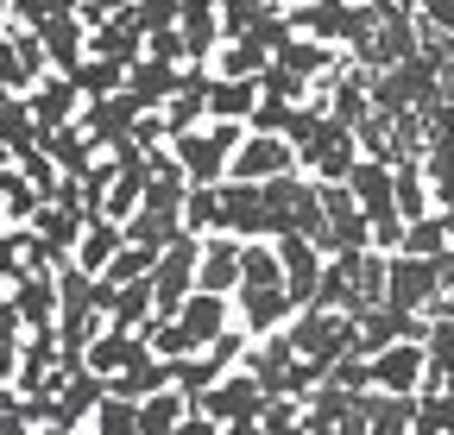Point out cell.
<instances>
[{
	"label": "cell",
	"mask_w": 454,
	"mask_h": 435,
	"mask_svg": "<svg viewBox=\"0 0 454 435\" xmlns=\"http://www.w3.org/2000/svg\"><path fill=\"white\" fill-rule=\"evenodd\" d=\"M366 366H372V392H423L429 347L423 341H397V347H379Z\"/></svg>",
	"instance_id": "9c48e42d"
},
{
	"label": "cell",
	"mask_w": 454,
	"mask_h": 435,
	"mask_svg": "<svg viewBox=\"0 0 454 435\" xmlns=\"http://www.w3.org/2000/svg\"><path fill=\"white\" fill-rule=\"evenodd\" d=\"M265 64H271V58H265L253 38H221V44H215V58H208L215 76H259Z\"/></svg>",
	"instance_id": "836d02e7"
},
{
	"label": "cell",
	"mask_w": 454,
	"mask_h": 435,
	"mask_svg": "<svg viewBox=\"0 0 454 435\" xmlns=\"http://www.w3.org/2000/svg\"><path fill=\"white\" fill-rule=\"evenodd\" d=\"M26 107H32V120H38V133H57V127H70L76 114H82V89L70 82V76H38L32 89H26Z\"/></svg>",
	"instance_id": "30bf717a"
},
{
	"label": "cell",
	"mask_w": 454,
	"mask_h": 435,
	"mask_svg": "<svg viewBox=\"0 0 454 435\" xmlns=\"http://www.w3.org/2000/svg\"><path fill=\"white\" fill-rule=\"evenodd\" d=\"M284 171H297V151H291V139H271V133H247L234 165H227V177H240V183H271Z\"/></svg>",
	"instance_id": "ba28073f"
},
{
	"label": "cell",
	"mask_w": 454,
	"mask_h": 435,
	"mask_svg": "<svg viewBox=\"0 0 454 435\" xmlns=\"http://www.w3.org/2000/svg\"><path fill=\"white\" fill-rule=\"evenodd\" d=\"M196 259H202V234H190V228L152 259V303H158V315H177V303L196 291Z\"/></svg>",
	"instance_id": "3957f363"
},
{
	"label": "cell",
	"mask_w": 454,
	"mask_h": 435,
	"mask_svg": "<svg viewBox=\"0 0 454 435\" xmlns=\"http://www.w3.org/2000/svg\"><path fill=\"white\" fill-rule=\"evenodd\" d=\"M291 114H297V101H284V95H265V89H259L253 114H247V133H271V139H284V127H291Z\"/></svg>",
	"instance_id": "74e56055"
},
{
	"label": "cell",
	"mask_w": 454,
	"mask_h": 435,
	"mask_svg": "<svg viewBox=\"0 0 454 435\" xmlns=\"http://www.w3.org/2000/svg\"><path fill=\"white\" fill-rule=\"evenodd\" d=\"M70 82L82 89V101H101V95H121L127 89V64H114V58H95V50H89V58L70 70Z\"/></svg>",
	"instance_id": "1f68e13d"
},
{
	"label": "cell",
	"mask_w": 454,
	"mask_h": 435,
	"mask_svg": "<svg viewBox=\"0 0 454 435\" xmlns=\"http://www.w3.org/2000/svg\"><path fill=\"white\" fill-rule=\"evenodd\" d=\"M145 353H152V341H145L139 329H107V322H101V335L89 341V353H82V360H89V366H95L101 378H114V372L139 366Z\"/></svg>",
	"instance_id": "9a60e30c"
},
{
	"label": "cell",
	"mask_w": 454,
	"mask_h": 435,
	"mask_svg": "<svg viewBox=\"0 0 454 435\" xmlns=\"http://www.w3.org/2000/svg\"><path fill=\"white\" fill-rule=\"evenodd\" d=\"M221 435H265L259 416H240V423H221Z\"/></svg>",
	"instance_id": "bcb514c9"
},
{
	"label": "cell",
	"mask_w": 454,
	"mask_h": 435,
	"mask_svg": "<svg viewBox=\"0 0 454 435\" xmlns=\"http://www.w3.org/2000/svg\"><path fill=\"white\" fill-rule=\"evenodd\" d=\"M32 228L51 240V252H64V259H70L76 240H82V228H89V214H82V208H57V202H44V208L32 214Z\"/></svg>",
	"instance_id": "f1b7e54d"
},
{
	"label": "cell",
	"mask_w": 454,
	"mask_h": 435,
	"mask_svg": "<svg viewBox=\"0 0 454 435\" xmlns=\"http://www.w3.org/2000/svg\"><path fill=\"white\" fill-rule=\"evenodd\" d=\"M38 145L51 151V165L64 171V177H89V165L101 158V145L89 139V127H82V120H70V127H57V133H38Z\"/></svg>",
	"instance_id": "ac0fdd59"
},
{
	"label": "cell",
	"mask_w": 454,
	"mask_h": 435,
	"mask_svg": "<svg viewBox=\"0 0 454 435\" xmlns=\"http://www.w3.org/2000/svg\"><path fill=\"white\" fill-rule=\"evenodd\" d=\"M234 309H240V329L259 341V335H278L284 322L297 315V303L284 297V291H253V284H240L234 291Z\"/></svg>",
	"instance_id": "2e32d148"
},
{
	"label": "cell",
	"mask_w": 454,
	"mask_h": 435,
	"mask_svg": "<svg viewBox=\"0 0 454 435\" xmlns=\"http://www.w3.org/2000/svg\"><path fill=\"white\" fill-rule=\"evenodd\" d=\"M89 429H95V435H139V404H133V398H114V392H107V398L95 404Z\"/></svg>",
	"instance_id": "8d00e7d4"
},
{
	"label": "cell",
	"mask_w": 454,
	"mask_h": 435,
	"mask_svg": "<svg viewBox=\"0 0 454 435\" xmlns=\"http://www.w3.org/2000/svg\"><path fill=\"white\" fill-rule=\"evenodd\" d=\"M7 7H13V0H0V19H7Z\"/></svg>",
	"instance_id": "681fc988"
},
{
	"label": "cell",
	"mask_w": 454,
	"mask_h": 435,
	"mask_svg": "<svg viewBox=\"0 0 454 435\" xmlns=\"http://www.w3.org/2000/svg\"><path fill=\"white\" fill-rule=\"evenodd\" d=\"M20 341L26 335H0V385H13V372H20Z\"/></svg>",
	"instance_id": "ee69618b"
},
{
	"label": "cell",
	"mask_w": 454,
	"mask_h": 435,
	"mask_svg": "<svg viewBox=\"0 0 454 435\" xmlns=\"http://www.w3.org/2000/svg\"><path fill=\"white\" fill-rule=\"evenodd\" d=\"M145 58H164V64H190L184 58V32L164 26V32H145Z\"/></svg>",
	"instance_id": "b9f144b4"
},
{
	"label": "cell",
	"mask_w": 454,
	"mask_h": 435,
	"mask_svg": "<svg viewBox=\"0 0 454 435\" xmlns=\"http://www.w3.org/2000/svg\"><path fill=\"white\" fill-rule=\"evenodd\" d=\"M127 246H145V252H164L170 240H177L184 234V214L177 208H152V202H139L133 214H127Z\"/></svg>",
	"instance_id": "7402d4cb"
},
{
	"label": "cell",
	"mask_w": 454,
	"mask_h": 435,
	"mask_svg": "<svg viewBox=\"0 0 454 435\" xmlns=\"http://www.w3.org/2000/svg\"><path fill=\"white\" fill-rule=\"evenodd\" d=\"M139 114H145V107H139V101H133V95L121 89V95H101V101H82V114H76V120L89 127V139H95L101 151H114V145H121V139L133 133V120H139Z\"/></svg>",
	"instance_id": "8fae6325"
},
{
	"label": "cell",
	"mask_w": 454,
	"mask_h": 435,
	"mask_svg": "<svg viewBox=\"0 0 454 435\" xmlns=\"http://www.w3.org/2000/svg\"><path fill=\"white\" fill-rule=\"evenodd\" d=\"M89 50L95 58H114V64H139L145 58V26H139V13L127 7V13H114V19H101V26H89Z\"/></svg>",
	"instance_id": "5bb4252c"
},
{
	"label": "cell",
	"mask_w": 454,
	"mask_h": 435,
	"mask_svg": "<svg viewBox=\"0 0 454 435\" xmlns=\"http://www.w3.org/2000/svg\"><path fill=\"white\" fill-rule=\"evenodd\" d=\"M240 284H253V291H284V265H278V246H271V240H247V246H240Z\"/></svg>",
	"instance_id": "d6a6232c"
},
{
	"label": "cell",
	"mask_w": 454,
	"mask_h": 435,
	"mask_svg": "<svg viewBox=\"0 0 454 435\" xmlns=\"http://www.w3.org/2000/svg\"><path fill=\"white\" fill-rule=\"evenodd\" d=\"M391 190H397V214H404V221H423V214H435V190H429V177H423V158L391 165Z\"/></svg>",
	"instance_id": "484cf974"
},
{
	"label": "cell",
	"mask_w": 454,
	"mask_h": 435,
	"mask_svg": "<svg viewBox=\"0 0 454 435\" xmlns=\"http://www.w3.org/2000/svg\"><path fill=\"white\" fill-rule=\"evenodd\" d=\"M177 435H221V423H215V416H202V410H190V416L177 423Z\"/></svg>",
	"instance_id": "f6af8a7d"
},
{
	"label": "cell",
	"mask_w": 454,
	"mask_h": 435,
	"mask_svg": "<svg viewBox=\"0 0 454 435\" xmlns=\"http://www.w3.org/2000/svg\"><path fill=\"white\" fill-rule=\"evenodd\" d=\"M7 95H13V89H7V82H0V101H7Z\"/></svg>",
	"instance_id": "f907efd6"
},
{
	"label": "cell",
	"mask_w": 454,
	"mask_h": 435,
	"mask_svg": "<svg viewBox=\"0 0 454 435\" xmlns=\"http://www.w3.org/2000/svg\"><path fill=\"white\" fill-rule=\"evenodd\" d=\"M184 228H190V234H221V183H190V196H184Z\"/></svg>",
	"instance_id": "e575fe53"
},
{
	"label": "cell",
	"mask_w": 454,
	"mask_h": 435,
	"mask_svg": "<svg viewBox=\"0 0 454 435\" xmlns=\"http://www.w3.org/2000/svg\"><path fill=\"white\" fill-rule=\"evenodd\" d=\"M240 246L234 234H202V259H196V291H221L234 297L240 291Z\"/></svg>",
	"instance_id": "4fadbf2b"
},
{
	"label": "cell",
	"mask_w": 454,
	"mask_h": 435,
	"mask_svg": "<svg viewBox=\"0 0 454 435\" xmlns=\"http://www.w3.org/2000/svg\"><path fill=\"white\" fill-rule=\"evenodd\" d=\"M26 240H32V221L26 228H0V284L26 278Z\"/></svg>",
	"instance_id": "f35d334b"
},
{
	"label": "cell",
	"mask_w": 454,
	"mask_h": 435,
	"mask_svg": "<svg viewBox=\"0 0 454 435\" xmlns=\"http://www.w3.org/2000/svg\"><path fill=\"white\" fill-rule=\"evenodd\" d=\"M240 139H247V120H202L190 133H170V151H177L190 183H227V165H234Z\"/></svg>",
	"instance_id": "6da1fadb"
},
{
	"label": "cell",
	"mask_w": 454,
	"mask_h": 435,
	"mask_svg": "<svg viewBox=\"0 0 454 435\" xmlns=\"http://www.w3.org/2000/svg\"><path fill=\"white\" fill-rule=\"evenodd\" d=\"M0 202H7V221H13V228H26L32 214L44 208V190H38L20 165H0Z\"/></svg>",
	"instance_id": "4dcf8cb0"
},
{
	"label": "cell",
	"mask_w": 454,
	"mask_h": 435,
	"mask_svg": "<svg viewBox=\"0 0 454 435\" xmlns=\"http://www.w3.org/2000/svg\"><path fill=\"white\" fill-rule=\"evenodd\" d=\"M38 38H44V58H51V70H57V76H70V70L89 58V26H82L76 13H70V19H51Z\"/></svg>",
	"instance_id": "603a6c76"
},
{
	"label": "cell",
	"mask_w": 454,
	"mask_h": 435,
	"mask_svg": "<svg viewBox=\"0 0 454 435\" xmlns=\"http://www.w3.org/2000/svg\"><path fill=\"white\" fill-rule=\"evenodd\" d=\"M259 404H265L259 378H253L247 366H234V372H221L190 410H202V416H215V423H240V416H259Z\"/></svg>",
	"instance_id": "8992f818"
},
{
	"label": "cell",
	"mask_w": 454,
	"mask_h": 435,
	"mask_svg": "<svg viewBox=\"0 0 454 435\" xmlns=\"http://www.w3.org/2000/svg\"><path fill=\"white\" fill-rule=\"evenodd\" d=\"M354 7H372V0H354Z\"/></svg>",
	"instance_id": "816d5d0a"
},
{
	"label": "cell",
	"mask_w": 454,
	"mask_h": 435,
	"mask_svg": "<svg viewBox=\"0 0 454 435\" xmlns=\"http://www.w3.org/2000/svg\"><path fill=\"white\" fill-rule=\"evenodd\" d=\"M454 240H448V221H442V208L435 214H423V221H404V246L397 252H417V259H435V252H448Z\"/></svg>",
	"instance_id": "d590c367"
},
{
	"label": "cell",
	"mask_w": 454,
	"mask_h": 435,
	"mask_svg": "<svg viewBox=\"0 0 454 435\" xmlns=\"http://www.w3.org/2000/svg\"><path fill=\"white\" fill-rule=\"evenodd\" d=\"M170 378H177V360H158V353H145L139 366H127V372H114V378H107V392H114V398H133V404H139V398L164 392Z\"/></svg>",
	"instance_id": "cb8c5ba5"
},
{
	"label": "cell",
	"mask_w": 454,
	"mask_h": 435,
	"mask_svg": "<svg viewBox=\"0 0 454 435\" xmlns=\"http://www.w3.org/2000/svg\"><path fill=\"white\" fill-rule=\"evenodd\" d=\"M152 259H158V252H145V246H121V252L107 259L101 284H133V278H145V271H152Z\"/></svg>",
	"instance_id": "ab89813d"
},
{
	"label": "cell",
	"mask_w": 454,
	"mask_h": 435,
	"mask_svg": "<svg viewBox=\"0 0 454 435\" xmlns=\"http://www.w3.org/2000/svg\"><path fill=\"white\" fill-rule=\"evenodd\" d=\"M0 228H13V221H7V202H0Z\"/></svg>",
	"instance_id": "c3c4849f"
},
{
	"label": "cell",
	"mask_w": 454,
	"mask_h": 435,
	"mask_svg": "<svg viewBox=\"0 0 454 435\" xmlns=\"http://www.w3.org/2000/svg\"><path fill=\"white\" fill-rule=\"evenodd\" d=\"M259 101V76H215L208 82V120H247Z\"/></svg>",
	"instance_id": "4316f807"
},
{
	"label": "cell",
	"mask_w": 454,
	"mask_h": 435,
	"mask_svg": "<svg viewBox=\"0 0 454 435\" xmlns=\"http://www.w3.org/2000/svg\"><path fill=\"white\" fill-rule=\"evenodd\" d=\"M328 385H340V392H372V366H366V353H340V360L328 366Z\"/></svg>",
	"instance_id": "60d3db41"
},
{
	"label": "cell",
	"mask_w": 454,
	"mask_h": 435,
	"mask_svg": "<svg viewBox=\"0 0 454 435\" xmlns=\"http://www.w3.org/2000/svg\"><path fill=\"white\" fill-rule=\"evenodd\" d=\"M152 315H158V303H152V271H145V278H133V284H114L107 329H145Z\"/></svg>",
	"instance_id": "83f0119b"
},
{
	"label": "cell",
	"mask_w": 454,
	"mask_h": 435,
	"mask_svg": "<svg viewBox=\"0 0 454 435\" xmlns=\"http://www.w3.org/2000/svg\"><path fill=\"white\" fill-rule=\"evenodd\" d=\"M360 416H366V435H411L417 392H360Z\"/></svg>",
	"instance_id": "44dd1931"
},
{
	"label": "cell",
	"mask_w": 454,
	"mask_h": 435,
	"mask_svg": "<svg viewBox=\"0 0 454 435\" xmlns=\"http://www.w3.org/2000/svg\"><path fill=\"white\" fill-rule=\"evenodd\" d=\"M133 0H76V19L82 26H101V19H114V13H127Z\"/></svg>",
	"instance_id": "7bdbcfd3"
},
{
	"label": "cell",
	"mask_w": 454,
	"mask_h": 435,
	"mask_svg": "<svg viewBox=\"0 0 454 435\" xmlns=\"http://www.w3.org/2000/svg\"><path fill=\"white\" fill-rule=\"evenodd\" d=\"M121 246H127V228H121V221H107V214H95V221L82 228V240H76V252H70V259H76L82 271H95V278H101L107 259L121 252Z\"/></svg>",
	"instance_id": "d4e9b609"
},
{
	"label": "cell",
	"mask_w": 454,
	"mask_h": 435,
	"mask_svg": "<svg viewBox=\"0 0 454 435\" xmlns=\"http://www.w3.org/2000/svg\"><path fill=\"white\" fill-rule=\"evenodd\" d=\"M284 7H297V0H284Z\"/></svg>",
	"instance_id": "db71d44e"
},
{
	"label": "cell",
	"mask_w": 454,
	"mask_h": 435,
	"mask_svg": "<svg viewBox=\"0 0 454 435\" xmlns=\"http://www.w3.org/2000/svg\"><path fill=\"white\" fill-rule=\"evenodd\" d=\"M184 70H190V64H164V58H139V64L127 70V95H133L139 107H164L170 95L184 89Z\"/></svg>",
	"instance_id": "d6986e66"
},
{
	"label": "cell",
	"mask_w": 454,
	"mask_h": 435,
	"mask_svg": "<svg viewBox=\"0 0 454 435\" xmlns=\"http://www.w3.org/2000/svg\"><path fill=\"white\" fill-rule=\"evenodd\" d=\"M190 416V398L177 385H164L152 398H139V435H177V423Z\"/></svg>",
	"instance_id": "f546056e"
},
{
	"label": "cell",
	"mask_w": 454,
	"mask_h": 435,
	"mask_svg": "<svg viewBox=\"0 0 454 435\" xmlns=\"http://www.w3.org/2000/svg\"><path fill=\"white\" fill-rule=\"evenodd\" d=\"M397 7H411V13H417V7H423V0H397Z\"/></svg>",
	"instance_id": "7dc6e473"
},
{
	"label": "cell",
	"mask_w": 454,
	"mask_h": 435,
	"mask_svg": "<svg viewBox=\"0 0 454 435\" xmlns=\"http://www.w3.org/2000/svg\"><path fill=\"white\" fill-rule=\"evenodd\" d=\"M442 291H448L442 252H435V259H417V252H391V259H385V303L429 315V309L442 303Z\"/></svg>",
	"instance_id": "7a4b0ae2"
},
{
	"label": "cell",
	"mask_w": 454,
	"mask_h": 435,
	"mask_svg": "<svg viewBox=\"0 0 454 435\" xmlns=\"http://www.w3.org/2000/svg\"><path fill=\"white\" fill-rule=\"evenodd\" d=\"M20 322H26V335L32 329H57V271H26L20 284H7Z\"/></svg>",
	"instance_id": "e0dca14e"
},
{
	"label": "cell",
	"mask_w": 454,
	"mask_h": 435,
	"mask_svg": "<svg viewBox=\"0 0 454 435\" xmlns=\"http://www.w3.org/2000/svg\"><path fill=\"white\" fill-rule=\"evenodd\" d=\"M76 435H95V429H76Z\"/></svg>",
	"instance_id": "f5cc1de1"
},
{
	"label": "cell",
	"mask_w": 454,
	"mask_h": 435,
	"mask_svg": "<svg viewBox=\"0 0 454 435\" xmlns=\"http://www.w3.org/2000/svg\"><path fill=\"white\" fill-rule=\"evenodd\" d=\"M278 246V265H284V297H291L297 309H309L316 303V291H322V252H316V240H303V234H278L271 240Z\"/></svg>",
	"instance_id": "5b68a950"
},
{
	"label": "cell",
	"mask_w": 454,
	"mask_h": 435,
	"mask_svg": "<svg viewBox=\"0 0 454 435\" xmlns=\"http://www.w3.org/2000/svg\"><path fill=\"white\" fill-rule=\"evenodd\" d=\"M177 32H184V58L190 64H208L215 44H221V7H215V0H184Z\"/></svg>",
	"instance_id": "ffe728a7"
},
{
	"label": "cell",
	"mask_w": 454,
	"mask_h": 435,
	"mask_svg": "<svg viewBox=\"0 0 454 435\" xmlns=\"http://www.w3.org/2000/svg\"><path fill=\"white\" fill-rule=\"evenodd\" d=\"M284 13H291L297 38H316V44H348L354 32V0H297Z\"/></svg>",
	"instance_id": "7c38bea8"
},
{
	"label": "cell",
	"mask_w": 454,
	"mask_h": 435,
	"mask_svg": "<svg viewBox=\"0 0 454 435\" xmlns=\"http://www.w3.org/2000/svg\"><path fill=\"white\" fill-rule=\"evenodd\" d=\"M354 165H360V139H354V127H340L334 114H328L322 133L297 151V171H309L316 183H348Z\"/></svg>",
	"instance_id": "277c9868"
},
{
	"label": "cell",
	"mask_w": 454,
	"mask_h": 435,
	"mask_svg": "<svg viewBox=\"0 0 454 435\" xmlns=\"http://www.w3.org/2000/svg\"><path fill=\"white\" fill-rule=\"evenodd\" d=\"M177 329L190 341V353H202L208 341H221L227 329H234V297H221V291H190L177 303Z\"/></svg>",
	"instance_id": "52a82bcc"
}]
</instances>
